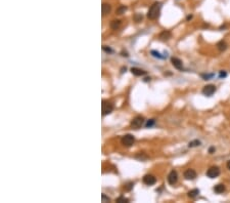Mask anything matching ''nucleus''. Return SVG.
I'll use <instances>...</instances> for the list:
<instances>
[{
  "label": "nucleus",
  "instance_id": "9d476101",
  "mask_svg": "<svg viewBox=\"0 0 230 203\" xmlns=\"http://www.w3.org/2000/svg\"><path fill=\"white\" fill-rule=\"evenodd\" d=\"M171 63L174 66V68H176L178 70H182V68H183L182 61L180 59H178V57H171Z\"/></svg>",
  "mask_w": 230,
  "mask_h": 203
},
{
  "label": "nucleus",
  "instance_id": "2eb2a0df",
  "mask_svg": "<svg viewBox=\"0 0 230 203\" xmlns=\"http://www.w3.org/2000/svg\"><path fill=\"white\" fill-rule=\"evenodd\" d=\"M225 186L223 185V184H219V185H217V186H215L214 187V191L216 192L217 194H221V193H223V192L225 191Z\"/></svg>",
  "mask_w": 230,
  "mask_h": 203
},
{
  "label": "nucleus",
  "instance_id": "5701e85b",
  "mask_svg": "<svg viewBox=\"0 0 230 203\" xmlns=\"http://www.w3.org/2000/svg\"><path fill=\"white\" fill-rule=\"evenodd\" d=\"M118 203H121V202H129V199H127V198H125L124 196H121V197H119L117 200H116Z\"/></svg>",
  "mask_w": 230,
  "mask_h": 203
},
{
  "label": "nucleus",
  "instance_id": "cd10ccee",
  "mask_svg": "<svg viewBox=\"0 0 230 203\" xmlns=\"http://www.w3.org/2000/svg\"><path fill=\"white\" fill-rule=\"evenodd\" d=\"M103 50L104 51H107V53H113V50H111V48H109V47H107V46H105V45H103Z\"/></svg>",
  "mask_w": 230,
  "mask_h": 203
},
{
  "label": "nucleus",
  "instance_id": "1a4fd4ad",
  "mask_svg": "<svg viewBox=\"0 0 230 203\" xmlns=\"http://www.w3.org/2000/svg\"><path fill=\"white\" fill-rule=\"evenodd\" d=\"M184 177H185V180H187V181H192V180H194L196 177V171L194 170V169H187V170L184 171Z\"/></svg>",
  "mask_w": 230,
  "mask_h": 203
},
{
  "label": "nucleus",
  "instance_id": "0eeeda50",
  "mask_svg": "<svg viewBox=\"0 0 230 203\" xmlns=\"http://www.w3.org/2000/svg\"><path fill=\"white\" fill-rule=\"evenodd\" d=\"M178 181V173L176 170H172L170 171L169 175H168V183L170 184L171 186H174Z\"/></svg>",
  "mask_w": 230,
  "mask_h": 203
},
{
  "label": "nucleus",
  "instance_id": "7ed1b4c3",
  "mask_svg": "<svg viewBox=\"0 0 230 203\" xmlns=\"http://www.w3.org/2000/svg\"><path fill=\"white\" fill-rule=\"evenodd\" d=\"M143 123H144V118L142 117V116H136V117L132 120L131 126H132V128H134V129H138V128H140L142 125H143Z\"/></svg>",
  "mask_w": 230,
  "mask_h": 203
},
{
  "label": "nucleus",
  "instance_id": "412c9836",
  "mask_svg": "<svg viewBox=\"0 0 230 203\" xmlns=\"http://www.w3.org/2000/svg\"><path fill=\"white\" fill-rule=\"evenodd\" d=\"M155 119H150V120H147V122H146V124H145V126L146 127H152V126L155 125Z\"/></svg>",
  "mask_w": 230,
  "mask_h": 203
},
{
  "label": "nucleus",
  "instance_id": "f257e3e1",
  "mask_svg": "<svg viewBox=\"0 0 230 203\" xmlns=\"http://www.w3.org/2000/svg\"><path fill=\"white\" fill-rule=\"evenodd\" d=\"M161 2H155L152 6L150 7L147 11V18L150 20H157L159 16V12H161Z\"/></svg>",
  "mask_w": 230,
  "mask_h": 203
},
{
  "label": "nucleus",
  "instance_id": "2f4dec72",
  "mask_svg": "<svg viewBox=\"0 0 230 203\" xmlns=\"http://www.w3.org/2000/svg\"><path fill=\"white\" fill-rule=\"evenodd\" d=\"M191 18H192V16H187V21L191 20Z\"/></svg>",
  "mask_w": 230,
  "mask_h": 203
},
{
  "label": "nucleus",
  "instance_id": "9b49d317",
  "mask_svg": "<svg viewBox=\"0 0 230 203\" xmlns=\"http://www.w3.org/2000/svg\"><path fill=\"white\" fill-rule=\"evenodd\" d=\"M171 36H172L171 32L168 30H165V31H163V32L159 33V40H162V41H167L171 38Z\"/></svg>",
  "mask_w": 230,
  "mask_h": 203
},
{
  "label": "nucleus",
  "instance_id": "f8f14e48",
  "mask_svg": "<svg viewBox=\"0 0 230 203\" xmlns=\"http://www.w3.org/2000/svg\"><path fill=\"white\" fill-rule=\"evenodd\" d=\"M111 6L109 5V3H103L102 6H101V11H102V16H107L111 12Z\"/></svg>",
  "mask_w": 230,
  "mask_h": 203
},
{
  "label": "nucleus",
  "instance_id": "f03ea898",
  "mask_svg": "<svg viewBox=\"0 0 230 203\" xmlns=\"http://www.w3.org/2000/svg\"><path fill=\"white\" fill-rule=\"evenodd\" d=\"M121 142L123 146L131 147L132 145L134 144V142H135V138H134L132 134H126V136H124L123 138H122Z\"/></svg>",
  "mask_w": 230,
  "mask_h": 203
},
{
  "label": "nucleus",
  "instance_id": "39448f33",
  "mask_svg": "<svg viewBox=\"0 0 230 203\" xmlns=\"http://www.w3.org/2000/svg\"><path fill=\"white\" fill-rule=\"evenodd\" d=\"M114 110V106L111 103L107 101H103L102 102V115L105 116L107 114H111Z\"/></svg>",
  "mask_w": 230,
  "mask_h": 203
},
{
  "label": "nucleus",
  "instance_id": "6ab92c4d",
  "mask_svg": "<svg viewBox=\"0 0 230 203\" xmlns=\"http://www.w3.org/2000/svg\"><path fill=\"white\" fill-rule=\"evenodd\" d=\"M127 10V6H125V5H121V6H119L118 7V9H117V14H123V13H125V11Z\"/></svg>",
  "mask_w": 230,
  "mask_h": 203
},
{
  "label": "nucleus",
  "instance_id": "4be33fe9",
  "mask_svg": "<svg viewBox=\"0 0 230 203\" xmlns=\"http://www.w3.org/2000/svg\"><path fill=\"white\" fill-rule=\"evenodd\" d=\"M142 14H140V13H136L135 16H134V20H135V22H137V23H139V22H141L142 21Z\"/></svg>",
  "mask_w": 230,
  "mask_h": 203
},
{
  "label": "nucleus",
  "instance_id": "c85d7f7f",
  "mask_svg": "<svg viewBox=\"0 0 230 203\" xmlns=\"http://www.w3.org/2000/svg\"><path fill=\"white\" fill-rule=\"evenodd\" d=\"M215 150H216V149H215V147H211V148L209 149V153H211V154H212V153L214 152Z\"/></svg>",
  "mask_w": 230,
  "mask_h": 203
},
{
  "label": "nucleus",
  "instance_id": "6e6552de",
  "mask_svg": "<svg viewBox=\"0 0 230 203\" xmlns=\"http://www.w3.org/2000/svg\"><path fill=\"white\" fill-rule=\"evenodd\" d=\"M143 183L147 186H152L157 183V177L152 175H146L143 177Z\"/></svg>",
  "mask_w": 230,
  "mask_h": 203
},
{
  "label": "nucleus",
  "instance_id": "bb28decb",
  "mask_svg": "<svg viewBox=\"0 0 230 203\" xmlns=\"http://www.w3.org/2000/svg\"><path fill=\"white\" fill-rule=\"evenodd\" d=\"M227 76V73L225 71H220V73H219V77L220 78H224Z\"/></svg>",
  "mask_w": 230,
  "mask_h": 203
},
{
  "label": "nucleus",
  "instance_id": "7c9ffc66",
  "mask_svg": "<svg viewBox=\"0 0 230 203\" xmlns=\"http://www.w3.org/2000/svg\"><path fill=\"white\" fill-rule=\"evenodd\" d=\"M122 55H123V57H128V53H122Z\"/></svg>",
  "mask_w": 230,
  "mask_h": 203
},
{
  "label": "nucleus",
  "instance_id": "aec40b11",
  "mask_svg": "<svg viewBox=\"0 0 230 203\" xmlns=\"http://www.w3.org/2000/svg\"><path fill=\"white\" fill-rule=\"evenodd\" d=\"M133 186H134V184L131 183V182H130V183L125 184V185H124V190H125V191H131L132 188H133Z\"/></svg>",
  "mask_w": 230,
  "mask_h": 203
},
{
  "label": "nucleus",
  "instance_id": "dca6fc26",
  "mask_svg": "<svg viewBox=\"0 0 230 203\" xmlns=\"http://www.w3.org/2000/svg\"><path fill=\"white\" fill-rule=\"evenodd\" d=\"M217 48H218L220 51H225L227 49V43L223 40L219 41V42L217 43Z\"/></svg>",
  "mask_w": 230,
  "mask_h": 203
},
{
  "label": "nucleus",
  "instance_id": "a878e982",
  "mask_svg": "<svg viewBox=\"0 0 230 203\" xmlns=\"http://www.w3.org/2000/svg\"><path fill=\"white\" fill-rule=\"evenodd\" d=\"M101 199H102V202H109V198L107 197L104 194H102V195H101Z\"/></svg>",
  "mask_w": 230,
  "mask_h": 203
},
{
  "label": "nucleus",
  "instance_id": "4468645a",
  "mask_svg": "<svg viewBox=\"0 0 230 203\" xmlns=\"http://www.w3.org/2000/svg\"><path fill=\"white\" fill-rule=\"evenodd\" d=\"M121 27V21L120 20H114L111 22V28L113 30H118Z\"/></svg>",
  "mask_w": 230,
  "mask_h": 203
},
{
  "label": "nucleus",
  "instance_id": "423d86ee",
  "mask_svg": "<svg viewBox=\"0 0 230 203\" xmlns=\"http://www.w3.org/2000/svg\"><path fill=\"white\" fill-rule=\"evenodd\" d=\"M216 92V86L213 85V84H209V85H206L204 88H202V94L207 97H211L215 94Z\"/></svg>",
  "mask_w": 230,
  "mask_h": 203
},
{
  "label": "nucleus",
  "instance_id": "b1692460",
  "mask_svg": "<svg viewBox=\"0 0 230 203\" xmlns=\"http://www.w3.org/2000/svg\"><path fill=\"white\" fill-rule=\"evenodd\" d=\"M152 55L155 57H159V59H163V57H162V55H161V53H157V51H155V50H152Z\"/></svg>",
  "mask_w": 230,
  "mask_h": 203
},
{
  "label": "nucleus",
  "instance_id": "393cba45",
  "mask_svg": "<svg viewBox=\"0 0 230 203\" xmlns=\"http://www.w3.org/2000/svg\"><path fill=\"white\" fill-rule=\"evenodd\" d=\"M213 76H214V75H213V74H202V78H205V80H209V79H210V78H212Z\"/></svg>",
  "mask_w": 230,
  "mask_h": 203
},
{
  "label": "nucleus",
  "instance_id": "c756f323",
  "mask_svg": "<svg viewBox=\"0 0 230 203\" xmlns=\"http://www.w3.org/2000/svg\"><path fill=\"white\" fill-rule=\"evenodd\" d=\"M227 168H228L229 170H230V160L228 161V162H227Z\"/></svg>",
  "mask_w": 230,
  "mask_h": 203
},
{
  "label": "nucleus",
  "instance_id": "ddd939ff",
  "mask_svg": "<svg viewBox=\"0 0 230 203\" xmlns=\"http://www.w3.org/2000/svg\"><path fill=\"white\" fill-rule=\"evenodd\" d=\"M131 72H132V74L135 76H142V75H145V73H146L145 71L139 69V68H132Z\"/></svg>",
  "mask_w": 230,
  "mask_h": 203
},
{
  "label": "nucleus",
  "instance_id": "a211bd4d",
  "mask_svg": "<svg viewBox=\"0 0 230 203\" xmlns=\"http://www.w3.org/2000/svg\"><path fill=\"white\" fill-rule=\"evenodd\" d=\"M198 146H200V141H198V140L191 141V142L188 144V147H189V148H194V147H198Z\"/></svg>",
  "mask_w": 230,
  "mask_h": 203
},
{
  "label": "nucleus",
  "instance_id": "f3484780",
  "mask_svg": "<svg viewBox=\"0 0 230 203\" xmlns=\"http://www.w3.org/2000/svg\"><path fill=\"white\" fill-rule=\"evenodd\" d=\"M200 194V190L198 189H193V190H190L189 192H188V197L190 198H195L196 196Z\"/></svg>",
  "mask_w": 230,
  "mask_h": 203
},
{
  "label": "nucleus",
  "instance_id": "20e7f679",
  "mask_svg": "<svg viewBox=\"0 0 230 203\" xmlns=\"http://www.w3.org/2000/svg\"><path fill=\"white\" fill-rule=\"evenodd\" d=\"M219 175H220V168L218 166L210 167L207 171V177L210 179H215V177H219Z\"/></svg>",
  "mask_w": 230,
  "mask_h": 203
}]
</instances>
